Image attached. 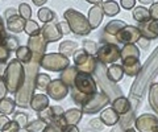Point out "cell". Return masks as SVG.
I'll list each match as a JSON object with an SVG mask.
<instances>
[{"label": "cell", "mask_w": 158, "mask_h": 132, "mask_svg": "<svg viewBox=\"0 0 158 132\" xmlns=\"http://www.w3.org/2000/svg\"><path fill=\"white\" fill-rule=\"evenodd\" d=\"M32 57H33V54L28 46H20L16 50V60L21 62L24 66L28 65V63L32 61Z\"/></svg>", "instance_id": "32"}, {"label": "cell", "mask_w": 158, "mask_h": 132, "mask_svg": "<svg viewBox=\"0 0 158 132\" xmlns=\"http://www.w3.org/2000/svg\"><path fill=\"white\" fill-rule=\"evenodd\" d=\"M138 29L141 32V36L148 40H156L158 37V20H150L142 24H138Z\"/></svg>", "instance_id": "18"}, {"label": "cell", "mask_w": 158, "mask_h": 132, "mask_svg": "<svg viewBox=\"0 0 158 132\" xmlns=\"http://www.w3.org/2000/svg\"><path fill=\"white\" fill-rule=\"evenodd\" d=\"M8 89H7V85L6 82H4V78L0 77V100L4 99V98H7V94H8Z\"/></svg>", "instance_id": "48"}, {"label": "cell", "mask_w": 158, "mask_h": 132, "mask_svg": "<svg viewBox=\"0 0 158 132\" xmlns=\"http://www.w3.org/2000/svg\"><path fill=\"white\" fill-rule=\"evenodd\" d=\"M133 19L138 23V24H142V23H146L150 20V12L149 9L145 8V7H135L133 8Z\"/></svg>", "instance_id": "29"}, {"label": "cell", "mask_w": 158, "mask_h": 132, "mask_svg": "<svg viewBox=\"0 0 158 132\" xmlns=\"http://www.w3.org/2000/svg\"><path fill=\"white\" fill-rule=\"evenodd\" d=\"M46 92H48V96L52 98L53 100H62L69 95L70 89L59 78H57V79H52V82L49 83L46 89Z\"/></svg>", "instance_id": "13"}, {"label": "cell", "mask_w": 158, "mask_h": 132, "mask_svg": "<svg viewBox=\"0 0 158 132\" xmlns=\"http://www.w3.org/2000/svg\"><path fill=\"white\" fill-rule=\"evenodd\" d=\"M52 82V78L49 77L45 73H38L36 79H34V86H36L37 90H41V91H46L49 83Z\"/></svg>", "instance_id": "36"}, {"label": "cell", "mask_w": 158, "mask_h": 132, "mask_svg": "<svg viewBox=\"0 0 158 132\" xmlns=\"http://www.w3.org/2000/svg\"><path fill=\"white\" fill-rule=\"evenodd\" d=\"M120 6L121 8L127 9V11H129V9H133L136 6V0H120Z\"/></svg>", "instance_id": "50"}, {"label": "cell", "mask_w": 158, "mask_h": 132, "mask_svg": "<svg viewBox=\"0 0 158 132\" xmlns=\"http://www.w3.org/2000/svg\"><path fill=\"white\" fill-rule=\"evenodd\" d=\"M13 121H16L20 128H25L27 124L29 123V116L27 112H23V111L13 112Z\"/></svg>", "instance_id": "42"}, {"label": "cell", "mask_w": 158, "mask_h": 132, "mask_svg": "<svg viewBox=\"0 0 158 132\" xmlns=\"http://www.w3.org/2000/svg\"><path fill=\"white\" fill-rule=\"evenodd\" d=\"M156 132H158V128H157V131H156Z\"/></svg>", "instance_id": "63"}, {"label": "cell", "mask_w": 158, "mask_h": 132, "mask_svg": "<svg viewBox=\"0 0 158 132\" xmlns=\"http://www.w3.org/2000/svg\"><path fill=\"white\" fill-rule=\"evenodd\" d=\"M92 75H94V78H95V81H96V85L100 87V91L104 92V94L110 98V100H113L115 98L123 95V91H121L120 87H118L115 82L108 79L107 67H106L104 63L98 61L96 69H95V71H94Z\"/></svg>", "instance_id": "3"}, {"label": "cell", "mask_w": 158, "mask_h": 132, "mask_svg": "<svg viewBox=\"0 0 158 132\" xmlns=\"http://www.w3.org/2000/svg\"><path fill=\"white\" fill-rule=\"evenodd\" d=\"M121 66L123 70H124V74L129 77H137L142 69L140 58H125V60H121Z\"/></svg>", "instance_id": "19"}, {"label": "cell", "mask_w": 158, "mask_h": 132, "mask_svg": "<svg viewBox=\"0 0 158 132\" xmlns=\"http://www.w3.org/2000/svg\"><path fill=\"white\" fill-rule=\"evenodd\" d=\"M158 73V48L156 52H153L150 57L148 58V61L144 66H142V69L140 71V74L137 75V81L133 87H137L138 85H141V87L138 89V94H144V86L148 83V81L153 79V78L156 77V74Z\"/></svg>", "instance_id": "5"}, {"label": "cell", "mask_w": 158, "mask_h": 132, "mask_svg": "<svg viewBox=\"0 0 158 132\" xmlns=\"http://www.w3.org/2000/svg\"><path fill=\"white\" fill-rule=\"evenodd\" d=\"M9 56H11V52L4 46V44H0V62H6L9 60Z\"/></svg>", "instance_id": "46"}, {"label": "cell", "mask_w": 158, "mask_h": 132, "mask_svg": "<svg viewBox=\"0 0 158 132\" xmlns=\"http://www.w3.org/2000/svg\"><path fill=\"white\" fill-rule=\"evenodd\" d=\"M103 19H104V12H103L102 6H92L90 9H88L87 20H88V23H90L91 31L100 27Z\"/></svg>", "instance_id": "20"}, {"label": "cell", "mask_w": 158, "mask_h": 132, "mask_svg": "<svg viewBox=\"0 0 158 132\" xmlns=\"http://www.w3.org/2000/svg\"><path fill=\"white\" fill-rule=\"evenodd\" d=\"M49 106H50L49 104V96L46 94H34L31 99V104H29V107L36 112L45 110Z\"/></svg>", "instance_id": "23"}, {"label": "cell", "mask_w": 158, "mask_h": 132, "mask_svg": "<svg viewBox=\"0 0 158 132\" xmlns=\"http://www.w3.org/2000/svg\"><path fill=\"white\" fill-rule=\"evenodd\" d=\"M6 69H7V63L6 62H0V77H4Z\"/></svg>", "instance_id": "57"}, {"label": "cell", "mask_w": 158, "mask_h": 132, "mask_svg": "<svg viewBox=\"0 0 158 132\" xmlns=\"http://www.w3.org/2000/svg\"><path fill=\"white\" fill-rule=\"evenodd\" d=\"M149 42H150V40H148V38L142 37V36H141L140 40H138V44H140V46H141V48H144V49H148V48H149Z\"/></svg>", "instance_id": "54"}, {"label": "cell", "mask_w": 158, "mask_h": 132, "mask_svg": "<svg viewBox=\"0 0 158 132\" xmlns=\"http://www.w3.org/2000/svg\"><path fill=\"white\" fill-rule=\"evenodd\" d=\"M4 46H6L9 52H16L17 49L20 48V44H19V38L13 37V36H8L6 38V41L3 42Z\"/></svg>", "instance_id": "43"}, {"label": "cell", "mask_w": 158, "mask_h": 132, "mask_svg": "<svg viewBox=\"0 0 158 132\" xmlns=\"http://www.w3.org/2000/svg\"><path fill=\"white\" fill-rule=\"evenodd\" d=\"M103 12H104L106 16H116V15L120 12V6L115 2V0H108L102 4Z\"/></svg>", "instance_id": "35"}, {"label": "cell", "mask_w": 158, "mask_h": 132, "mask_svg": "<svg viewBox=\"0 0 158 132\" xmlns=\"http://www.w3.org/2000/svg\"><path fill=\"white\" fill-rule=\"evenodd\" d=\"M83 116V112L81 109H69L63 112V119H65L67 126H78Z\"/></svg>", "instance_id": "26"}, {"label": "cell", "mask_w": 158, "mask_h": 132, "mask_svg": "<svg viewBox=\"0 0 158 132\" xmlns=\"http://www.w3.org/2000/svg\"><path fill=\"white\" fill-rule=\"evenodd\" d=\"M66 121L65 119H63V115L61 116L59 119H57L56 121H53V123L48 124V127L45 128V131L44 132H63V130H65L66 127Z\"/></svg>", "instance_id": "39"}, {"label": "cell", "mask_w": 158, "mask_h": 132, "mask_svg": "<svg viewBox=\"0 0 158 132\" xmlns=\"http://www.w3.org/2000/svg\"><path fill=\"white\" fill-rule=\"evenodd\" d=\"M29 49H31L33 57H38L42 58L46 54V48H48V42L45 41V38L42 37V35H36L28 38V45Z\"/></svg>", "instance_id": "15"}, {"label": "cell", "mask_w": 158, "mask_h": 132, "mask_svg": "<svg viewBox=\"0 0 158 132\" xmlns=\"http://www.w3.org/2000/svg\"><path fill=\"white\" fill-rule=\"evenodd\" d=\"M16 109V103H15V99L12 98H4V99L0 100V114L2 115H11L15 112Z\"/></svg>", "instance_id": "31"}, {"label": "cell", "mask_w": 158, "mask_h": 132, "mask_svg": "<svg viewBox=\"0 0 158 132\" xmlns=\"http://www.w3.org/2000/svg\"><path fill=\"white\" fill-rule=\"evenodd\" d=\"M63 112H65V110L62 109L61 106H49L48 109L42 110L37 112V118L41 119L42 121H45L46 124H50L53 123V121H56L57 119H59L61 116L63 115Z\"/></svg>", "instance_id": "16"}, {"label": "cell", "mask_w": 158, "mask_h": 132, "mask_svg": "<svg viewBox=\"0 0 158 132\" xmlns=\"http://www.w3.org/2000/svg\"><path fill=\"white\" fill-rule=\"evenodd\" d=\"M41 35L45 38V41L49 42H56L62 38V33L58 31L57 24L54 23H46L41 27Z\"/></svg>", "instance_id": "17"}, {"label": "cell", "mask_w": 158, "mask_h": 132, "mask_svg": "<svg viewBox=\"0 0 158 132\" xmlns=\"http://www.w3.org/2000/svg\"><path fill=\"white\" fill-rule=\"evenodd\" d=\"M46 127H48V124L45 123V121H42L41 119H34V120L29 121V123L27 124L25 130L28 132H44Z\"/></svg>", "instance_id": "38"}, {"label": "cell", "mask_w": 158, "mask_h": 132, "mask_svg": "<svg viewBox=\"0 0 158 132\" xmlns=\"http://www.w3.org/2000/svg\"><path fill=\"white\" fill-rule=\"evenodd\" d=\"M19 130H20V127H19V124L16 123V121H11V123H9V126L7 127L6 130H4L3 132H19Z\"/></svg>", "instance_id": "53"}, {"label": "cell", "mask_w": 158, "mask_h": 132, "mask_svg": "<svg viewBox=\"0 0 158 132\" xmlns=\"http://www.w3.org/2000/svg\"><path fill=\"white\" fill-rule=\"evenodd\" d=\"M107 77L108 79L117 83L118 81L123 79L124 77V70H123L121 65H117V63H112L110 67H107Z\"/></svg>", "instance_id": "28"}, {"label": "cell", "mask_w": 158, "mask_h": 132, "mask_svg": "<svg viewBox=\"0 0 158 132\" xmlns=\"http://www.w3.org/2000/svg\"><path fill=\"white\" fill-rule=\"evenodd\" d=\"M128 24L123 20H111L110 23H107V25L104 27V32L102 36V44H117L116 36L118 35V32L123 28H125ZM118 45V44H117Z\"/></svg>", "instance_id": "11"}, {"label": "cell", "mask_w": 158, "mask_h": 132, "mask_svg": "<svg viewBox=\"0 0 158 132\" xmlns=\"http://www.w3.org/2000/svg\"><path fill=\"white\" fill-rule=\"evenodd\" d=\"M11 119L8 118L7 115H0V132H3L4 130L7 128V127L9 126V123H11Z\"/></svg>", "instance_id": "49"}, {"label": "cell", "mask_w": 158, "mask_h": 132, "mask_svg": "<svg viewBox=\"0 0 158 132\" xmlns=\"http://www.w3.org/2000/svg\"><path fill=\"white\" fill-rule=\"evenodd\" d=\"M19 15L21 16L23 19H25V20H29V19L32 17V8L29 6L28 3H21L19 6Z\"/></svg>", "instance_id": "44"}, {"label": "cell", "mask_w": 158, "mask_h": 132, "mask_svg": "<svg viewBox=\"0 0 158 132\" xmlns=\"http://www.w3.org/2000/svg\"><path fill=\"white\" fill-rule=\"evenodd\" d=\"M150 19L152 20H158V3H153L150 6Z\"/></svg>", "instance_id": "51"}, {"label": "cell", "mask_w": 158, "mask_h": 132, "mask_svg": "<svg viewBox=\"0 0 158 132\" xmlns=\"http://www.w3.org/2000/svg\"><path fill=\"white\" fill-rule=\"evenodd\" d=\"M141 38V32L137 27L127 25L123 28L118 35L116 36L117 44H123V45H128V44H136Z\"/></svg>", "instance_id": "14"}, {"label": "cell", "mask_w": 158, "mask_h": 132, "mask_svg": "<svg viewBox=\"0 0 158 132\" xmlns=\"http://www.w3.org/2000/svg\"><path fill=\"white\" fill-rule=\"evenodd\" d=\"M137 132H156L158 128V116L154 114H142L135 119Z\"/></svg>", "instance_id": "12"}, {"label": "cell", "mask_w": 158, "mask_h": 132, "mask_svg": "<svg viewBox=\"0 0 158 132\" xmlns=\"http://www.w3.org/2000/svg\"><path fill=\"white\" fill-rule=\"evenodd\" d=\"M78 49H79L78 42L71 41V40H66V41H62L61 44H59V53H61L62 56L67 57V58L73 57Z\"/></svg>", "instance_id": "27"}, {"label": "cell", "mask_w": 158, "mask_h": 132, "mask_svg": "<svg viewBox=\"0 0 158 132\" xmlns=\"http://www.w3.org/2000/svg\"><path fill=\"white\" fill-rule=\"evenodd\" d=\"M82 49L87 53V54L95 57L96 53H98L99 45H98V42L92 41V40H83V42H82Z\"/></svg>", "instance_id": "41"}, {"label": "cell", "mask_w": 158, "mask_h": 132, "mask_svg": "<svg viewBox=\"0 0 158 132\" xmlns=\"http://www.w3.org/2000/svg\"><path fill=\"white\" fill-rule=\"evenodd\" d=\"M125 132H137V130H135V128H132V127H129V128H127V130H125Z\"/></svg>", "instance_id": "61"}, {"label": "cell", "mask_w": 158, "mask_h": 132, "mask_svg": "<svg viewBox=\"0 0 158 132\" xmlns=\"http://www.w3.org/2000/svg\"><path fill=\"white\" fill-rule=\"evenodd\" d=\"M63 132H79L78 126H66Z\"/></svg>", "instance_id": "56"}, {"label": "cell", "mask_w": 158, "mask_h": 132, "mask_svg": "<svg viewBox=\"0 0 158 132\" xmlns=\"http://www.w3.org/2000/svg\"><path fill=\"white\" fill-rule=\"evenodd\" d=\"M74 89H77L79 92L86 95H92L98 91L96 81L91 74L86 73H78L74 81Z\"/></svg>", "instance_id": "10"}, {"label": "cell", "mask_w": 158, "mask_h": 132, "mask_svg": "<svg viewBox=\"0 0 158 132\" xmlns=\"http://www.w3.org/2000/svg\"><path fill=\"white\" fill-rule=\"evenodd\" d=\"M70 66L69 58L61 53H48L41 58V67L49 71H63Z\"/></svg>", "instance_id": "7"}, {"label": "cell", "mask_w": 158, "mask_h": 132, "mask_svg": "<svg viewBox=\"0 0 158 132\" xmlns=\"http://www.w3.org/2000/svg\"><path fill=\"white\" fill-rule=\"evenodd\" d=\"M63 17L67 21L70 31L77 36H87L91 32V27L87 17L82 12L77 11L74 8H69L63 13Z\"/></svg>", "instance_id": "4"}, {"label": "cell", "mask_w": 158, "mask_h": 132, "mask_svg": "<svg viewBox=\"0 0 158 132\" xmlns=\"http://www.w3.org/2000/svg\"><path fill=\"white\" fill-rule=\"evenodd\" d=\"M41 66V58L38 57H32V61L25 65V78L21 87L19 89V91L15 92V103L20 109H25L31 104V99L34 95V79L38 74V69Z\"/></svg>", "instance_id": "1"}, {"label": "cell", "mask_w": 158, "mask_h": 132, "mask_svg": "<svg viewBox=\"0 0 158 132\" xmlns=\"http://www.w3.org/2000/svg\"><path fill=\"white\" fill-rule=\"evenodd\" d=\"M125 58H140V49H138L135 44L124 45L121 48L120 60H125Z\"/></svg>", "instance_id": "30"}, {"label": "cell", "mask_w": 158, "mask_h": 132, "mask_svg": "<svg viewBox=\"0 0 158 132\" xmlns=\"http://www.w3.org/2000/svg\"><path fill=\"white\" fill-rule=\"evenodd\" d=\"M70 95H71V98H73V100H74V103H75L79 109L85 104V102L88 99V96L90 95H86V94H82V92H79L77 89H70Z\"/></svg>", "instance_id": "40"}, {"label": "cell", "mask_w": 158, "mask_h": 132, "mask_svg": "<svg viewBox=\"0 0 158 132\" xmlns=\"http://www.w3.org/2000/svg\"><path fill=\"white\" fill-rule=\"evenodd\" d=\"M37 16H38V20L42 21L44 24L53 23V20L56 19V12L52 11V9L48 7H41L37 12Z\"/></svg>", "instance_id": "34"}, {"label": "cell", "mask_w": 158, "mask_h": 132, "mask_svg": "<svg viewBox=\"0 0 158 132\" xmlns=\"http://www.w3.org/2000/svg\"><path fill=\"white\" fill-rule=\"evenodd\" d=\"M99 119L103 121V124H104V126L112 127V126H116L118 121H120V115H118L117 112L111 107V109H104V110H102Z\"/></svg>", "instance_id": "22"}, {"label": "cell", "mask_w": 158, "mask_h": 132, "mask_svg": "<svg viewBox=\"0 0 158 132\" xmlns=\"http://www.w3.org/2000/svg\"><path fill=\"white\" fill-rule=\"evenodd\" d=\"M142 6H145V4H153V0H138Z\"/></svg>", "instance_id": "60"}, {"label": "cell", "mask_w": 158, "mask_h": 132, "mask_svg": "<svg viewBox=\"0 0 158 132\" xmlns=\"http://www.w3.org/2000/svg\"><path fill=\"white\" fill-rule=\"evenodd\" d=\"M57 27H58V31L62 33V36H63V35H67V33L71 32V31H70V27H69V24H67L66 20H65V21H59V23L57 24Z\"/></svg>", "instance_id": "47"}, {"label": "cell", "mask_w": 158, "mask_h": 132, "mask_svg": "<svg viewBox=\"0 0 158 132\" xmlns=\"http://www.w3.org/2000/svg\"><path fill=\"white\" fill-rule=\"evenodd\" d=\"M120 56H121V48L117 44H102L96 53L98 61L104 63V65L116 63L117 60H120Z\"/></svg>", "instance_id": "9"}, {"label": "cell", "mask_w": 158, "mask_h": 132, "mask_svg": "<svg viewBox=\"0 0 158 132\" xmlns=\"http://www.w3.org/2000/svg\"><path fill=\"white\" fill-rule=\"evenodd\" d=\"M32 2L36 4V6H38V7H41V6H44V4H45L48 0H32Z\"/></svg>", "instance_id": "59"}, {"label": "cell", "mask_w": 158, "mask_h": 132, "mask_svg": "<svg viewBox=\"0 0 158 132\" xmlns=\"http://www.w3.org/2000/svg\"><path fill=\"white\" fill-rule=\"evenodd\" d=\"M86 2L92 4V6H102L103 4V0H86Z\"/></svg>", "instance_id": "58"}, {"label": "cell", "mask_w": 158, "mask_h": 132, "mask_svg": "<svg viewBox=\"0 0 158 132\" xmlns=\"http://www.w3.org/2000/svg\"><path fill=\"white\" fill-rule=\"evenodd\" d=\"M8 37L7 32H6V27H4V23H3V19L0 17V44H3L6 41V38Z\"/></svg>", "instance_id": "52"}, {"label": "cell", "mask_w": 158, "mask_h": 132, "mask_svg": "<svg viewBox=\"0 0 158 132\" xmlns=\"http://www.w3.org/2000/svg\"><path fill=\"white\" fill-rule=\"evenodd\" d=\"M19 132H28V131H27L25 128H20V130H19Z\"/></svg>", "instance_id": "62"}, {"label": "cell", "mask_w": 158, "mask_h": 132, "mask_svg": "<svg viewBox=\"0 0 158 132\" xmlns=\"http://www.w3.org/2000/svg\"><path fill=\"white\" fill-rule=\"evenodd\" d=\"M78 69L75 66H69L66 67L63 71H61V75H59V79H61L63 83H65L69 89H73L74 87V81H75V77L78 74Z\"/></svg>", "instance_id": "25"}, {"label": "cell", "mask_w": 158, "mask_h": 132, "mask_svg": "<svg viewBox=\"0 0 158 132\" xmlns=\"http://www.w3.org/2000/svg\"><path fill=\"white\" fill-rule=\"evenodd\" d=\"M111 107L120 116H124V115L128 114V112L132 111V103H131V100L128 99V98H125L124 95L115 98V99L112 100V106Z\"/></svg>", "instance_id": "21"}, {"label": "cell", "mask_w": 158, "mask_h": 132, "mask_svg": "<svg viewBox=\"0 0 158 132\" xmlns=\"http://www.w3.org/2000/svg\"><path fill=\"white\" fill-rule=\"evenodd\" d=\"M88 127H90V130H92V131H95V132H100V131H103V128H104V124H103V121L99 119V118H96V119H92L90 123H88Z\"/></svg>", "instance_id": "45"}, {"label": "cell", "mask_w": 158, "mask_h": 132, "mask_svg": "<svg viewBox=\"0 0 158 132\" xmlns=\"http://www.w3.org/2000/svg\"><path fill=\"white\" fill-rule=\"evenodd\" d=\"M25 23H27L25 19H23L20 15H15V16H11L7 19V29L11 31L12 33L24 32Z\"/></svg>", "instance_id": "24"}, {"label": "cell", "mask_w": 158, "mask_h": 132, "mask_svg": "<svg viewBox=\"0 0 158 132\" xmlns=\"http://www.w3.org/2000/svg\"><path fill=\"white\" fill-rule=\"evenodd\" d=\"M19 11H16V8H9V9H7L6 12H4V16H6L7 19L8 17H11V16H15Z\"/></svg>", "instance_id": "55"}, {"label": "cell", "mask_w": 158, "mask_h": 132, "mask_svg": "<svg viewBox=\"0 0 158 132\" xmlns=\"http://www.w3.org/2000/svg\"><path fill=\"white\" fill-rule=\"evenodd\" d=\"M110 98H108L103 91H96L95 94L88 96V99L85 102V104L81 107L83 114H96L102 110L106 109V106L110 103Z\"/></svg>", "instance_id": "6"}, {"label": "cell", "mask_w": 158, "mask_h": 132, "mask_svg": "<svg viewBox=\"0 0 158 132\" xmlns=\"http://www.w3.org/2000/svg\"><path fill=\"white\" fill-rule=\"evenodd\" d=\"M74 57V63L79 73H86V74H94L98 65V58L90 56L83 50V49H78L75 52Z\"/></svg>", "instance_id": "8"}, {"label": "cell", "mask_w": 158, "mask_h": 132, "mask_svg": "<svg viewBox=\"0 0 158 132\" xmlns=\"http://www.w3.org/2000/svg\"><path fill=\"white\" fill-rule=\"evenodd\" d=\"M148 99H149V104L153 109V111L158 115V83H152L150 85Z\"/></svg>", "instance_id": "33"}, {"label": "cell", "mask_w": 158, "mask_h": 132, "mask_svg": "<svg viewBox=\"0 0 158 132\" xmlns=\"http://www.w3.org/2000/svg\"><path fill=\"white\" fill-rule=\"evenodd\" d=\"M4 82L7 85V89L9 92L15 94L21 87L24 78H25V67L20 61L13 58L8 62L6 73H4Z\"/></svg>", "instance_id": "2"}, {"label": "cell", "mask_w": 158, "mask_h": 132, "mask_svg": "<svg viewBox=\"0 0 158 132\" xmlns=\"http://www.w3.org/2000/svg\"><path fill=\"white\" fill-rule=\"evenodd\" d=\"M24 32H25L29 37H32V36H36V35H40V33H41V27L37 24V21L29 19V20H27V23H25Z\"/></svg>", "instance_id": "37"}, {"label": "cell", "mask_w": 158, "mask_h": 132, "mask_svg": "<svg viewBox=\"0 0 158 132\" xmlns=\"http://www.w3.org/2000/svg\"><path fill=\"white\" fill-rule=\"evenodd\" d=\"M0 115H2V114H0Z\"/></svg>", "instance_id": "64"}]
</instances>
